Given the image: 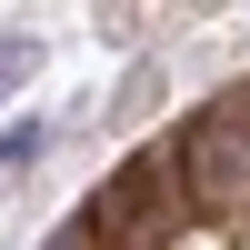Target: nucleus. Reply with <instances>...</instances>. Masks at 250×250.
<instances>
[{
  "label": "nucleus",
  "instance_id": "f257e3e1",
  "mask_svg": "<svg viewBox=\"0 0 250 250\" xmlns=\"http://www.w3.org/2000/svg\"><path fill=\"white\" fill-rule=\"evenodd\" d=\"M180 160H190V180L210 200H250V110H210L180 140Z\"/></svg>",
  "mask_w": 250,
  "mask_h": 250
},
{
  "label": "nucleus",
  "instance_id": "f03ea898",
  "mask_svg": "<svg viewBox=\"0 0 250 250\" xmlns=\"http://www.w3.org/2000/svg\"><path fill=\"white\" fill-rule=\"evenodd\" d=\"M40 150H50V120H20V130H0V180H10V170H30Z\"/></svg>",
  "mask_w": 250,
  "mask_h": 250
},
{
  "label": "nucleus",
  "instance_id": "7ed1b4c3",
  "mask_svg": "<svg viewBox=\"0 0 250 250\" xmlns=\"http://www.w3.org/2000/svg\"><path fill=\"white\" fill-rule=\"evenodd\" d=\"M30 60H40L30 40H0V90H20V80H30Z\"/></svg>",
  "mask_w": 250,
  "mask_h": 250
}]
</instances>
